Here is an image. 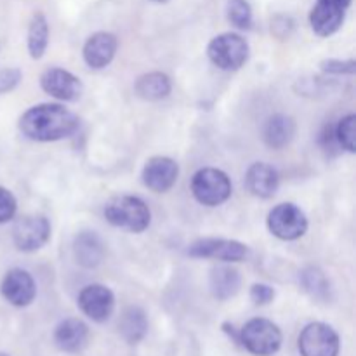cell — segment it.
<instances>
[{"label":"cell","mask_w":356,"mask_h":356,"mask_svg":"<svg viewBox=\"0 0 356 356\" xmlns=\"http://www.w3.org/2000/svg\"><path fill=\"white\" fill-rule=\"evenodd\" d=\"M278 172L271 165L263 162L252 163L247 170L245 184L247 190L259 198H270L277 193L278 190Z\"/></svg>","instance_id":"obj_17"},{"label":"cell","mask_w":356,"mask_h":356,"mask_svg":"<svg viewBox=\"0 0 356 356\" xmlns=\"http://www.w3.org/2000/svg\"><path fill=\"white\" fill-rule=\"evenodd\" d=\"M318 2H327V3H332V6L348 9V7H350V3H351V0H318Z\"/></svg>","instance_id":"obj_31"},{"label":"cell","mask_w":356,"mask_h":356,"mask_svg":"<svg viewBox=\"0 0 356 356\" xmlns=\"http://www.w3.org/2000/svg\"><path fill=\"white\" fill-rule=\"evenodd\" d=\"M118 40L113 33L108 31H97L87 38L83 45V59L87 66L94 70H101L110 65L117 52Z\"/></svg>","instance_id":"obj_14"},{"label":"cell","mask_w":356,"mask_h":356,"mask_svg":"<svg viewBox=\"0 0 356 356\" xmlns=\"http://www.w3.org/2000/svg\"><path fill=\"white\" fill-rule=\"evenodd\" d=\"M51 236V225L44 216H24L13 228L14 245L23 252L42 249Z\"/></svg>","instance_id":"obj_8"},{"label":"cell","mask_w":356,"mask_h":356,"mask_svg":"<svg viewBox=\"0 0 356 356\" xmlns=\"http://www.w3.org/2000/svg\"><path fill=\"white\" fill-rule=\"evenodd\" d=\"M299 353L301 356H337L339 336L330 325L322 322L309 323L299 334Z\"/></svg>","instance_id":"obj_6"},{"label":"cell","mask_w":356,"mask_h":356,"mask_svg":"<svg viewBox=\"0 0 356 356\" xmlns=\"http://www.w3.org/2000/svg\"><path fill=\"white\" fill-rule=\"evenodd\" d=\"M191 193L202 205L218 207L232 197V181L222 170L205 167L195 172L191 179Z\"/></svg>","instance_id":"obj_4"},{"label":"cell","mask_w":356,"mask_h":356,"mask_svg":"<svg viewBox=\"0 0 356 356\" xmlns=\"http://www.w3.org/2000/svg\"><path fill=\"white\" fill-rule=\"evenodd\" d=\"M149 2H156V3H163V2H167V0H149Z\"/></svg>","instance_id":"obj_32"},{"label":"cell","mask_w":356,"mask_h":356,"mask_svg":"<svg viewBox=\"0 0 356 356\" xmlns=\"http://www.w3.org/2000/svg\"><path fill=\"white\" fill-rule=\"evenodd\" d=\"M250 299H252L254 305L257 306L270 305V302L275 299V289L266 284L252 285V289H250Z\"/></svg>","instance_id":"obj_29"},{"label":"cell","mask_w":356,"mask_h":356,"mask_svg":"<svg viewBox=\"0 0 356 356\" xmlns=\"http://www.w3.org/2000/svg\"><path fill=\"white\" fill-rule=\"evenodd\" d=\"M301 284L308 294H312L316 299H325L329 296L330 284L325 278V275L316 268H308L301 273Z\"/></svg>","instance_id":"obj_24"},{"label":"cell","mask_w":356,"mask_h":356,"mask_svg":"<svg viewBox=\"0 0 356 356\" xmlns=\"http://www.w3.org/2000/svg\"><path fill=\"white\" fill-rule=\"evenodd\" d=\"M268 229L280 240H298L308 229V219L298 205L280 204L268 214Z\"/></svg>","instance_id":"obj_7"},{"label":"cell","mask_w":356,"mask_h":356,"mask_svg":"<svg viewBox=\"0 0 356 356\" xmlns=\"http://www.w3.org/2000/svg\"><path fill=\"white\" fill-rule=\"evenodd\" d=\"M240 289V275L232 266H218L211 271V291L219 301L233 298Z\"/></svg>","instance_id":"obj_21"},{"label":"cell","mask_w":356,"mask_h":356,"mask_svg":"<svg viewBox=\"0 0 356 356\" xmlns=\"http://www.w3.org/2000/svg\"><path fill=\"white\" fill-rule=\"evenodd\" d=\"M334 138H336L337 145L343 146L344 149H348L350 153L356 152V115H348V117L341 118L334 131Z\"/></svg>","instance_id":"obj_26"},{"label":"cell","mask_w":356,"mask_h":356,"mask_svg":"<svg viewBox=\"0 0 356 356\" xmlns=\"http://www.w3.org/2000/svg\"><path fill=\"white\" fill-rule=\"evenodd\" d=\"M19 129L31 141H59L79 129V118L61 104L44 103L24 111L19 118Z\"/></svg>","instance_id":"obj_1"},{"label":"cell","mask_w":356,"mask_h":356,"mask_svg":"<svg viewBox=\"0 0 356 356\" xmlns=\"http://www.w3.org/2000/svg\"><path fill=\"white\" fill-rule=\"evenodd\" d=\"M179 167L169 156H153L143 169V183L156 193L169 191L176 184Z\"/></svg>","instance_id":"obj_12"},{"label":"cell","mask_w":356,"mask_h":356,"mask_svg":"<svg viewBox=\"0 0 356 356\" xmlns=\"http://www.w3.org/2000/svg\"><path fill=\"white\" fill-rule=\"evenodd\" d=\"M120 334L129 344H138L139 341L145 337L146 330H148V318H146L145 312L138 306H132L124 312L120 318Z\"/></svg>","instance_id":"obj_22"},{"label":"cell","mask_w":356,"mask_h":356,"mask_svg":"<svg viewBox=\"0 0 356 356\" xmlns=\"http://www.w3.org/2000/svg\"><path fill=\"white\" fill-rule=\"evenodd\" d=\"M89 341V327L79 318H66L56 327L54 343L65 353H80Z\"/></svg>","instance_id":"obj_15"},{"label":"cell","mask_w":356,"mask_h":356,"mask_svg":"<svg viewBox=\"0 0 356 356\" xmlns=\"http://www.w3.org/2000/svg\"><path fill=\"white\" fill-rule=\"evenodd\" d=\"M170 89H172V83H170V79L162 72H152L146 73V75L139 76L136 80L134 90L141 99L146 101H159L163 99L170 94Z\"/></svg>","instance_id":"obj_20"},{"label":"cell","mask_w":356,"mask_h":356,"mask_svg":"<svg viewBox=\"0 0 356 356\" xmlns=\"http://www.w3.org/2000/svg\"><path fill=\"white\" fill-rule=\"evenodd\" d=\"M344 16H346V9L343 7L316 2V6L309 13V24L318 37H330L343 26Z\"/></svg>","instance_id":"obj_16"},{"label":"cell","mask_w":356,"mask_h":356,"mask_svg":"<svg viewBox=\"0 0 356 356\" xmlns=\"http://www.w3.org/2000/svg\"><path fill=\"white\" fill-rule=\"evenodd\" d=\"M21 80V72L16 68H0V94L14 89Z\"/></svg>","instance_id":"obj_30"},{"label":"cell","mask_w":356,"mask_h":356,"mask_svg":"<svg viewBox=\"0 0 356 356\" xmlns=\"http://www.w3.org/2000/svg\"><path fill=\"white\" fill-rule=\"evenodd\" d=\"M226 14L229 23L238 30H249L252 26V7L247 0H228Z\"/></svg>","instance_id":"obj_25"},{"label":"cell","mask_w":356,"mask_h":356,"mask_svg":"<svg viewBox=\"0 0 356 356\" xmlns=\"http://www.w3.org/2000/svg\"><path fill=\"white\" fill-rule=\"evenodd\" d=\"M79 306L92 322H106L115 309V296L108 287L99 284L87 285L79 294Z\"/></svg>","instance_id":"obj_10"},{"label":"cell","mask_w":356,"mask_h":356,"mask_svg":"<svg viewBox=\"0 0 356 356\" xmlns=\"http://www.w3.org/2000/svg\"><path fill=\"white\" fill-rule=\"evenodd\" d=\"M207 56L218 68L233 72L242 68L249 59V44L238 33H221L211 40L207 47Z\"/></svg>","instance_id":"obj_5"},{"label":"cell","mask_w":356,"mask_h":356,"mask_svg":"<svg viewBox=\"0 0 356 356\" xmlns=\"http://www.w3.org/2000/svg\"><path fill=\"white\" fill-rule=\"evenodd\" d=\"M238 343L249 353L271 356L282 346V332L273 322L266 318H252L238 332Z\"/></svg>","instance_id":"obj_3"},{"label":"cell","mask_w":356,"mask_h":356,"mask_svg":"<svg viewBox=\"0 0 356 356\" xmlns=\"http://www.w3.org/2000/svg\"><path fill=\"white\" fill-rule=\"evenodd\" d=\"M323 72L327 73H336V75H353L356 72V61L350 59V61H339V59H325L320 63Z\"/></svg>","instance_id":"obj_28"},{"label":"cell","mask_w":356,"mask_h":356,"mask_svg":"<svg viewBox=\"0 0 356 356\" xmlns=\"http://www.w3.org/2000/svg\"><path fill=\"white\" fill-rule=\"evenodd\" d=\"M188 256L205 257V259L226 261V263H238L247 257V245L236 240L225 238H204L191 243Z\"/></svg>","instance_id":"obj_9"},{"label":"cell","mask_w":356,"mask_h":356,"mask_svg":"<svg viewBox=\"0 0 356 356\" xmlns=\"http://www.w3.org/2000/svg\"><path fill=\"white\" fill-rule=\"evenodd\" d=\"M73 252L83 268H96L104 257V245L94 232H82L75 236Z\"/></svg>","instance_id":"obj_19"},{"label":"cell","mask_w":356,"mask_h":356,"mask_svg":"<svg viewBox=\"0 0 356 356\" xmlns=\"http://www.w3.org/2000/svg\"><path fill=\"white\" fill-rule=\"evenodd\" d=\"M49 44V24L42 13H37L31 17L28 28V51L33 59H40L44 56Z\"/></svg>","instance_id":"obj_23"},{"label":"cell","mask_w":356,"mask_h":356,"mask_svg":"<svg viewBox=\"0 0 356 356\" xmlns=\"http://www.w3.org/2000/svg\"><path fill=\"white\" fill-rule=\"evenodd\" d=\"M40 86L49 96L61 101H75L82 94V82L63 68H49L42 73Z\"/></svg>","instance_id":"obj_13"},{"label":"cell","mask_w":356,"mask_h":356,"mask_svg":"<svg viewBox=\"0 0 356 356\" xmlns=\"http://www.w3.org/2000/svg\"><path fill=\"white\" fill-rule=\"evenodd\" d=\"M0 356H9V355H6V353H0Z\"/></svg>","instance_id":"obj_33"},{"label":"cell","mask_w":356,"mask_h":356,"mask_svg":"<svg viewBox=\"0 0 356 356\" xmlns=\"http://www.w3.org/2000/svg\"><path fill=\"white\" fill-rule=\"evenodd\" d=\"M0 291L7 302L17 306V308H24L33 302L35 296H37V285L28 271L14 268V270L7 271V275L3 277Z\"/></svg>","instance_id":"obj_11"},{"label":"cell","mask_w":356,"mask_h":356,"mask_svg":"<svg viewBox=\"0 0 356 356\" xmlns=\"http://www.w3.org/2000/svg\"><path fill=\"white\" fill-rule=\"evenodd\" d=\"M16 209L17 204L14 195L7 188L0 186V225L9 222L13 219L14 214H16Z\"/></svg>","instance_id":"obj_27"},{"label":"cell","mask_w":356,"mask_h":356,"mask_svg":"<svg viewBox=\"0 0 356 356\" xmlns=\"http://www.w3.org/2000/svg\"><path fill=\"white\" fill-rule=\"evenodd\" d=\"M104 218L117 228L141 233L149 226L152 212L141 198L124 195V197H117L108 202L104 207Z\"/></svg>","instance_id":"obj_2"},{"label":"cell","mask_w":356,"mask_h":356,"mask_svg":"<svg viewBox=\"0 0 356 356\" xmlns=\"http://www.w3.org/2000/svg\"><path fill=\"white\" fill-rule=\"evenodd\" d=\"M296 124L287 115H273L263 127V139L270 148L282 149L294 139Z\"/></svg>","instance_id":"obj_18"}]
</instances>
